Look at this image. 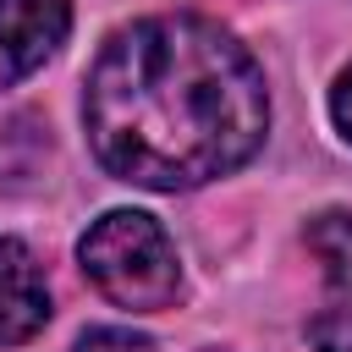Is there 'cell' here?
<instances>
[{"label":"cell","instance_id":"8992f818","mask_svg":"<svg viewBox=\"0 0 352 352\" xmlns=\"http://www.w3.org/2000/svg\"><path fill=\"white\" fill-rule=\"evenodd\" d=\"M77 352H154V341L138 330H121V324H99L77 341Z\"/></svg>","mask_w":352,"mask_h":352},{"label":"cell","instance_id":"5b68a950","mask_svg":"<svg viewBox=\"0 0 352 352\" xmlns=\"http://www.w3.org/2000/svg\"><path fill=\"white\" fill-rule=\"evenodd\" d=\"M44 319H50V286H44L38 258L16 236H0V341L16 346L38 336Z\"/></svg>","mask_w":352,"mask_h":352},{"label":"cell","instance_id":"3957f363","mask_svg":"<svg viewBox=\"0 0 352 352\" xmlns=\"http://www.w3.org/2000/svg\"><path fill=\"white\" fill-rule=\"evenodd\" d=\"M72 28V0H0V88L38 72Z\"/></svg>","mask_w":352,"mask_h":352},{"label":"cell","instance_id":"277c9868","mask_svg":"<svg viewBox=\"0 0 352 352\" xmlns=\"http://www.w3.org/2000/svg\"><path fill=\"white\" fill-rule=\"evenodd\" d=\"M308 248L324 258V275H330V302L308 324V336L319 352H352V214L341 209L319 214L308 226Z\"/></svg>","mask_w":352,"mask_h":352},{"label":"cell","instance_id":"52a82bcc","mask_svg":"<svg viewBox=\"0 0 352 352\" xmlns=\"http://www.w3.org/2000/svg\"><path fill=\"white\" fill-rule=\"evenodd\" d=\"M330 116H336V126H341V138L352 143V66L341 72V82H336V94H330Z\"/></svg>","mask_w":352,"mask_h":352},{"label":"cell","instance_id":"6da1fadb","mask_svg":"<svg viewBox=\"0 0 352 352\" xmlns=\"http://www.w3.org/2000/svg\"><path fill=\"white\" fill-rule=\"evenodd\" d=\"M82 121L110 176L176 192L253 160L270 132V94L258 60L220 22L148 16L99 50Z\"/></svg>","mask_w":352,"mask_h":352},{"label":"cell","instance_id":"7a4b0ae2","mask_svg":"<svg viewBox=\"0 0 352 352\" xmlns=\"http://www.w3.org/2000/svg\"><path fill=\"white\" fill-rule=\"evenodd\" d=\"M77 258H82L88 280L121 308L154 314V308L176 302V292H182L170 236L160 231L154 214H138V209H110L104 220H94Z\"/></svg>","mask_w":352,"mask_h":352}]
</instances>
